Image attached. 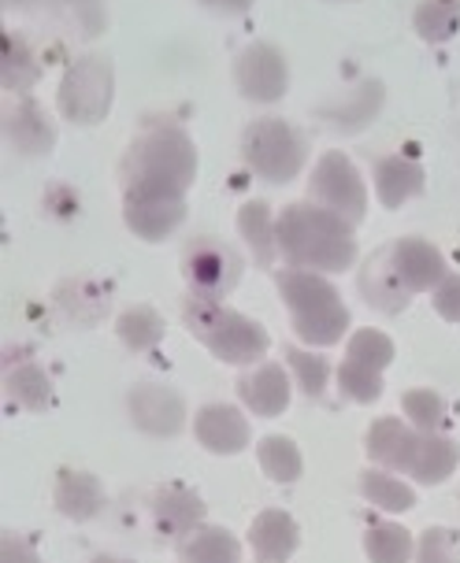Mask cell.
<instances>
[{
	"label": "cell",
	"mask_w": 460,
	"mask_h": 563,
	"mask_svg": "<svg viewBox=\"0 0 460 563\" xmlns=\"http://www.w3.org/2000/svg\"><path fill=\"white\" fill-rule=\"evenodd\" d=\"M278 256L297 271H316V275H338L349 271L357 260L353 223L335 216L331 208L302 200L289 205L278 216Z\"/></svg>",
	"instance_id": "cell-1"
},
{
	"label": "cell",
	"mask_w": 460,
	"mask_h": 563,
	"mask_svg": "<svg viewBox=\"0 0 460 563\" xmlns=\"http://www.w3.org/2000/svg\"><path fill=\"white\" fill-rule=\"evenodd\" d=\"M278 282V294H283L289 319H294L297 338L308 345H335L349 327V311L338 297V289L316 271H297L289 267Z\"/></svg>",
	"instance_id": "cell-2"
},
{
	"label": "cell",
	"mask_w": 460,
	"mask_h": 563,
	"mask_svg": "<svg viewBox=\"0 0 460 563\" xmlns=\"http://www.w3.org/2000/svg\"><path fill=\"white\" fill-rule=\"evenodd\" d=\"M186 323L205 341V349L212 352V356H219L223 364H234V367L256 364V360L267 352V345H272V338H267L264 327L245 316H238V311H227L219 300H208V297L186 300Z\"/></svg>",
	"instance_id": "cell-3"
},
{
	"label": "cell",
	"mask_w": 460,
	"mask_h": 563,
	"mask_svg": "<svg viewBox=\"0 0 460 563\" xmlns=\"http://www.w3.org/2000/svg\"><path fill=\"white\" fill-rule=\"evenodd\" d=\"M197 178V148L183 130L160 126L130 145L123 159V183H160L189 189Z\"/></svg>",
	"instance_id": "cell-4"
},
{
	"label": "cell",
	"mask_w": 460,
	"mask_h": 563,
	"mask_svg": "<svg viewBox=\"0 0 460 563\" xmlns=\"http://www.w3.org/2000/svg\"><path fill=\"white\" fill-rule=\"evenodd\" d=\"M242 153H245V164L253 167L267 186H286L302 175L308 141L305 134H297L286 119L267 115L245 126Z\"/></svg>",
	"instance_id": "cell-5"
},
{
	"label": "cell",
	"mask_w": 460,
	"mask_h": 563,
	"mask_svg": "<svg viewBox=\"0 0 460 563\" xmlns=\"http://www.w3.org/2000/svg\"><path fill=\"white\" fill-rule=\"evenodd\" d=\"M112 93H116L112 64H108L105 56L89 53L83 59H75V64L67 67L64 82H59V93H56L59 115L78 126H97L112 112Z\"/></svg>",
	"instance_id": "cell-6"
},
{
	"label": "cell",
	"mask_w": 460,
	"mask_h": 563,
	"mask_svg": "<svg viewBox=\"0 0 460 563\" xmlns=\"http://www.w3.org/2000/svg\"><path fill=\"white\" fill-rule=\"evenodd\" d=\"M123 216L127 227L142 241H164L186 219V189L160 183H127Z\"/></svg>",
	"instance_id": "cell-7"
},
{
	"label": "cell",
	"mask_w": 460,
	"mask_h": 563,
	"mask_svg": "<svg viewBox=\"0 0 460 563\" xmlns=\"http://www.w3.org/2000/svg\"><path fill=\"white\" fill-rule=\"evenodd\" d=\"M308 194L316 205L331 208L335 216H342L346 223H364L368 216V194L360 170L349 164L346 153H327L316 164L313 178H308Z\"/></svg>",
	"instance_id": "cell-8"
},
{
	"label": "cell",
	"mask_w": 460,
	"mask_h": 563,
	"mask_svg": "<svg viewBox=\"0 0 460 563\" xmlns=\"http://www.w3.org/2000/svg\"><path fill=\"white\" fill-rule=\"evenodd\" d=\"M183 275L194 289V297L223 300L234 289L238 275H242V256L234 253L223 241H194L183 256Z\"/></svg>",
	"instance_id": "cell-9"
},
{
	"label": "cell",
	"mask_w": 460,
	"mask_h": 563,
	"mask_svg": "<svg viewBox=\"0 0 460 563\" xmlns=\"http://www.w3.org/2000/svg\"><path fill=\"white\" fill-rule=\"evenodd\" d=\"M234 82L242 89V97L253 100V104H275V100H283L286 86H289V70H286L283 53L264 42L249 45L234 64Z\"/></svg>",
	"instance_id": "cell-10"
},
{
	"label": "cell",
	"mask_w": 460,
	"mask_h": 563,
	"mask_svg": "<svg viewBox=\"0 0 460 563\" xmlns=\"http://www.w3.org/2000/svg\"><path fill=\"white\" fill-rule=\"evenodd\" d=\"M127 411L134 419V427L149 438H175L186 427V405L175 389L167 386H134L127 397Z\"/></svg>",
	"instance_id": "cell-11"
},
{
	"label": "cell",
	"mask_w": 460,
	"mask_h": 563,
	"mask_svg": "<svg viewBox=\"0 0 460 563\" xmlns=\"http://www.w3.org/2000/svg\"><path fill=\"white\" fill-rule=\"evenodd\" d=\"M390 256H394V267L402 282L408 286V294H424V289H438L449 271L442 253L424 238H402L397 245H390Z\"/></svg>",
	"instance_id": "cell-12"
},
{
	"label": "cell",
	"mask_w": 460,
	"mask_h": 563,
	"mask_svg": "<svg viewBox=\"0 0 460 563\" xmlns=\"http://www.w3.org/2000/svg\"><path fill=\"white\" fill-rule=\"evenodd\" d=\"M194 434L208 452H216V456H234V452H242L249 445V422L238 408L208 405L197 411Z\"/></svg>",
	"instance_id": "cell-13"
},
{
	"label": "cell",
	"mask_w": 460,
	"mask_h": 563,
	"mask_svg": "<svg viewBox=\"0 0 460 563\" xmlns=\"http://www.w3.org/2000/svg\"><path fill=\"white\" fill-rule=\"evenodd\" d=\"M360 297H364L372 308L386 311V316L405 311V305L413 300V294H408L402 275H397L390 249H379V253L364 264V271H360Z\"/></svg>",
	"instance_id": "cell-14"
},
{
	"label": "cell",
	"mask_w": 460,
	"mask_h": 563,
	"mask_svg": "<svg viewBox=\"0 0 460 563\" xmlns=\"http://www.w3.org/2000/svg\"><path fill=\"white\" fill-rule=\"evenodd\" d=\"M238 397L245 400V408L260 419L283 416L289 405V378L278 364H260L256 371L238 378Z\"/></svg>",
	"instance_id": "cell-15"
},
{
	"label": "cell",
	"mask_w": 460,
	"mask_h": 563,
	"mask_svg": "<svg viewBox=\"0 0 460 563\" xmlns=\"http://www.w3.org/2000/svg\"><path fill=\"white\" fill-rule=\"evenodd\" d=\"M153 519L156 530L167 538H189L194 530H201L205 519V500L197 497L189 486H164L153 500Z\"/></svg>",
	"instance_id": "cell-16"
},
{
	"label": "cell",
	"mask_w": 460,
	"mask_h": 563,
	"mask_svg": "<svg viewBox=\"0 0 460 563\" xmlns=\"http://www.w3.org/2000/svg\"><path fill=\"white\" fill-rule=\"evenodd\" d=\"M416 441H419V430L408 427V422L394 416L375 419L372 430H368V456L386 471H408V464H413V456H416Z\"/></svg>",
	"instance_id": "cell-17"
},
{
	"label": "cell",
	"mask_w": 460,
	"mask_h": 563,
	"mask_svg": "<svg viewBox=\"0 0 460 563\" xmlns=\"http://www.w3.org/2000/svg\"><path fill=\"white\" fill-rule=\"evenodd\" d=\"M4 134L19 156H48L56 145V130L34 100H19L4 115Z\"/></svg>",
	"instance_id": "cell-18"
},
{
	"label": "cell",
	"mask_w": 460,
	"mask_h": 563,
	"mask_svg": "<svg viewBox=\"0 0 460 563\" xmlns=\"http://www.w3.org/2000/svg\"><path fill=\"white\" fill-rule=\"evenodd\" d=\"M297 541H302L297 522L278 508L260 511L253 530H249V545H253L260 563H286L297 552Z\"/></svg>",
	"instance_id": "cell-19"
},
{
	"label": "cell",
	"mask_w": 460,
	"mask_h": 563,
	"mask_svg": "<svg viewBox=\"0 0 460 563\" xmlns=\"http://www.w3.org/2000/svg\"><path fill=\"white\" fill-rule=\"evenodd\" d=\"M424 167L413 164L408 156H386L375 164V189L383 208H402L405 200H413L419 189H424Z\"/></svg>",
	"instance_id": "cell-20"
},
{
	"label": "cell",
	"mask_w": 460,
	"mask_h": 563,
	"mask_svg": "<svg viewBox=\"0 0 460 563\" xmlns=\"http://www.w3.org/2000/svg\"><path fill=\"white\" fill-rule=\"evenodd\" d=\"M56 508L75 522L94 519L105 508V486L86 471H64L56 478Z\"/></svg>",
	"instance_id": "cell-21"
},
{
	"label": "cell",
	"mask_w": 460,
	"mask_h": 563,
	"mask_svg": "<svg viewBox=\"0 0 460 563\" xmlns=\"http://www.w3.org/2000/svg\"><path fill=\"white\" fill-rule=\"evenodd\" d=\"M238 230H242L249 253L260 267H272V260L278 256V219H272V208L264 200H249L238 211Z\"/></svg>",
	"instance_id": "cell-22"
},
{
	"label": "cell",
	"mask_w": 460,
	"mask_h": 563,
	"mask_svg": "<svg viewBox=\"0 0 460 563\" xmlns=\"http://www.w3.org/2000/svg\"><path fill=\"white\" fill-rule=\"evenodd\" d=\"M178 560L183 563H238L242 560V541L223 527H201L189 538H183Z\"/></svg>",
	"instance_id": "cell-23"
},
{
	"label": "cell",
	"mask_w": 460,
	"mask_h": 563,
	"mask_svg": "<svg viewBox=\"0 0 460 563\" xmlns=\"http://www.w3.org/2000/svg\"><path fill=\"white\" fill-rule=\"evenodd\" d=\"M457 467V445L453 441H446L442 434H419L416 441V456L413 464H408V475L416 482H424V486H438V482H446L453 475Z\"/></svg>",
	"instance_id": "cell-24"
},
{
	"label": "cell",
	"mask_w": 460,
	"mask_h": 563,
	"mask_svg": "<svg viewBox=\"0 0 460 563\" xmlns=\"http://www.w3.org/2000/svg\"><path fill=\"white\" fill-rule=\"evenodd\" d=\"M4 389H8V397L26 411H45L48 405H53V382H48V375L37 364L8 367Z\"/></svg>",
	"instance_id": "cell-25"
},
{
	"label": "cell",
	"mask_w": 460,
	"mask_h": 563,
	"mask_svg": "<svg viewBox=\"0 0 460 563\" xmlns=\"http://www.w3.org/2000/svg\"><path fill=\"white\" fill-rule=\"evenodd\" d=\"M0 82H4L8 93H26L37 82V59L23 37L15 34L0 37Z\"/></svg>",
	"instance_id": "cell-26"
},
{
	"label": "cell",
	"mask_w": 460,
	"mask_h": 563,
	"mask_svg": "<svg viewBox=\"0 0 460 563\" xmlns=\"http://www.w3.org/2000/svg\"><path fill=\"white\" fill-rule=\"evenodd\" d=\"M413 26L424 42L442 45L460 30V0H419Z\"/></svg>",
	"instance_id": "cell-27"
},
{
	"label": "cell",
	"mask_w": 460,
	"mask_h": 563,
	"mask_svg": "<svg viewBox=\"0 0 460 563\" xmlns=\"http://www.w3.org/2000/svg\"><path fill=\"white\" fill-rule=\"evenodd\" d=\"M360 493L383 511H408L416 505V493L405 486L402 478H394V471H364L360 478Z\"/></svg>",
	"instance_id": "cell-28"
},
{
	"label": "cell",
	"mask_w": 460,
	"mask_h": 563,
	"mask_svg": "<svg viewBox=\"0 0 460 563\" xmlns=\"http://www.w3.org/2000/svg\"><path fill=\"white\" fill-rule=\"evenodd\" d=\"M364 552L372 563H408V556H413V538L397 522H375L364 534Z\"/></svg>",
	"instance_id": "cell-29"
},
{
	"label": "cell",
	"mask_w": 460,
	"mask_h": 563,
	"mask_svg": "<svg viewBox=\"0 0 460 563\" xmlns=\"http://www.w3.org/2000/svg\"><path fill=\"white\" fill-rule=\"evenodd\" d=\"M119 338H123V345L127 349H134V352H145V349H153L160 345V338H164V319L156 316L153 308H127L123 316H119Z\"/></svg>",
	"instance_id": "cell-30"
},
{
	"label": "cell",
	"mask_w": 460,
	"mask_h": 563,
	"mask_svg": "<svg viewBox=\"0 0 460 563\" xmlns=\"http://www.w3.org/2000/svg\"><path fill=\"white\" fill-rule=\"evenodd\" d=\"M260 467L272 482H297L302 478V449L289 438H264L260 441Z\"/></svg>",
	"instance_id": "cell-31"
},
{
	"label": "cell",
	"mask_w": 460,
	"mask_h": 563,
	"mask_svg": "<svg viewBox=\"0 0 460 563\" xmlns=\"http://www.w3.org/2000/svg\"><path fill=\"white\" fill-rule=\"evenodd\" d=\"M405 416L419 434H438L446 422V400L435 389H408L405 394Z\"/></svg>",
	"instance_id": "cell-32"
},
{
	"label": "cell",
	"mask_w": 460,
	"mask_h": 563,
	"mask_svg": "<svg viewBox=\"0 0 460 563\" xmlns=\"http://www.w3.org/2000/svg\"><path fill=\"white\" fill-rule=\"evenodd\" d=\"M346 360H353V364H364L372 371H383L390 360H394V341H390L383 330H357L353 338H349V352Z\"/></svg>",
	"instance_id": "cell-33"
},
{
	"label": "cell",
	"mask_w": 460,
	"mask_h": 563,
	"mask_svg": "<svg viewBox=\"0 0 460 563\" xmlns=\"http://www.w3.org/2000/svg\"><path fill=\"white\" fill-rule=\"evenodd\" d=\"M286 360H289V367H294L297 386H302L305 397H319V394H324L327 382H331V371H335L324 356H316V352H305V349H289Z\"/></svg>",
	"instance_id": "cell-34"
},
{
	"label": "cell",
	"mask_w": 460,
	"mask_h": 563,
	"mask_svg": "<svg viewBox=\"0 0 460 563\" xmlns=\"http://www.w3.org/2000/svg\"><path fill=\"white\" fill-rule=\"evenodd\" d=\"M338 386H342V394L349 400H357V405H372L383 394V375L364 364H353V360H346L342 367H338Z\"/></svg>",
	"instance_id": "cell-35"
},
{
	"label": "cell",
	"mask_w": 460,
	"mask_h": 563,
	"mask_svg": "<svg viewBox=\"0 0 460 563\" xmlns=\"http://www.w3.org/2000/svg\"><path fill=\"white\" fill-rule=\"evenodd\" d=\"M457 545H460V538L453 534V530L435 527V530H427L424 541H419L416 560L419 563H460Z\"/></svg>",
	"instance_id": "cell-36"
},
{
	"label": "cell",
	"mask_w": 460,
	"mask_h": 563,
	"mask_svg": "<svg viewBox=\"0 0 460 563\" xmlns=\"http://www.w3.org/2000/svg\"><path fill=\"white\" fill-rule=\"evenodd\" d=\"M435 311L446 323H460V275H446L435 289Z\"/></svg>",
	"instance_id": "cell-37"
},
{
	"label": "cell",
	"mask_w": 460,
	"mask_h": 563,
	"mask_svg": "<svg viewBox=\"0 0 460 563\" xmlns=\"http://www.w3.org/2000/svg\"><path fill=\"white\" fill-rule=\"evenodd\" d=\"M0 563H42V560L34 556V549H30L23 538L4 534V545H0Z\"/></svg>",
	"instance_id": "cell-38"
},
{
	"label": "cell",
	"mask_w": 460,
	"mask_h": 563,
	"mask_svg": "<svg viewBox=\"0 0 460 563\" xmlns=\"http://www.w3.org/2000/svg\"><path fill=\"white\" fill-rule=\"evenodd\" d=\"M205 8H212L219 15H245L253 8V0H201Z\"/></svg>",
	"instance_id": "cell-39"
},
{
	"label": "cell",
	"mask_w": 460,
	"mask_h": 563,
	"mask_svg": "<svg viewBox=\"0 0 460 563\" xmlns=\"http://www.w3.org/2000/svg\"><path fill=\"white\" fill-rule=\"evenodd\" d=\"M64 4H75V8H83V12H101V0H64Z\"/></svg>",
	"instance_id": "cell-40"
},
{
	"label": "cell",
	"mask_w": 460,
	"mask_h": 563,
	"mask_svg": "<svg viewBox=\"0 0 460 563\" xmlns=\"http://www.w3.org/2000/svg\"><path fill=\"white\" fill-rule=\"evenodd\" d=\"M94 563H127V560H119V556H97Z\"/></svg>",
	"instance_id": "cell-41"
},
{
	"label": "cell",
	"mask_w": 460,
	"mask_h": 563,
	"mask_svg": "<svg viewBox=\"0 0 460 563\" xmlns=\"http://www.w3.org/2000/svg\"><path fill=\"white\" fill-rule=\"evenodd\" d=\"M8 4H15V8H26V4H34V0H8Z\"/></svg>",
	"instance_id": "cell-42"
}]
</instances>
